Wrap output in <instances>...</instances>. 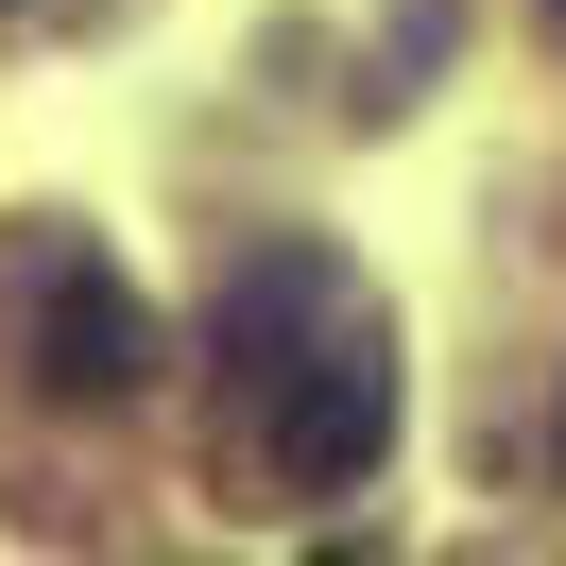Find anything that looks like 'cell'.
Returning <instances> with one entry per match:
<instances>
[{
  "instance_id": "obj_1",
  "label": "cell",
  "mask_w": 566,
  "mask_h": 566,
  "mask_svg": "<svg viewBox=\"0 0 566 566\" xmlns=\"http://www.w3.org/2000/svg\"><path fill=\"white\" fill-rule=\"evenodd\" d=\"M223 395H241V463L275 497H360L395 463V310L360 258L258 241L223 275Z\"/></svg>"
},
{
  "instance_id": "obj_3",
  "label": "cell",
  "mask_w": 566,
  "mask_h": 566,
  "mask_svg": "<svg viewBox=\"0 0 566 566\" xmlns=\"http://www.w3.org/2000/svg\"><path fill=\"white\" fill-rule=\"evenodd\" d=\"M549 18H566V0H549Z\"/></svg>"
},
{
  "instance_id": "obj_2",
  "label": "cell",
  "mask_w": 566,
  "mask_h": 566,
  "mask_svg": "<svg viewBox=\"0 0 566 566\" xmlns=\"http://www.w3.org/2000/svg\"><path fill=\"white\" fill-rule=\"evenodd\" d=\"M18 275H35V395H52V412H120V395L155 378V310L120 292V258L35 241Z\"/></svg>"
}]
</instances>
